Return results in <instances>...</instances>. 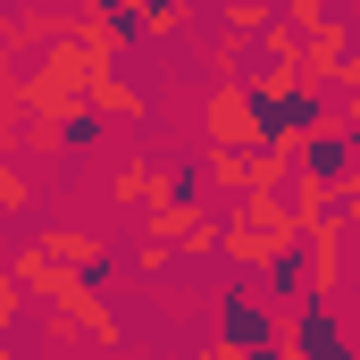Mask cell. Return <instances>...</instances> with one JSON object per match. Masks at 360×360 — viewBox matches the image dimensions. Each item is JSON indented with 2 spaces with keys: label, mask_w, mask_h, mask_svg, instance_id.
<instances>
[{
  "label": "cell",
  "mask_w": 360,
  "mask_h": 360,
  "mask_svg": "<svg viewBox=\"0 0 360 360\" xmlns=\"http://www.w3.org/2000/svg\"><path fill=\"white\" fill-rule=\"evenodd\" d=\"M302 344H310V352H344V335H335L327 319H310V327H302Z\"/></svg>",
  "instance_id": "cell-1"
}]
</instances>
